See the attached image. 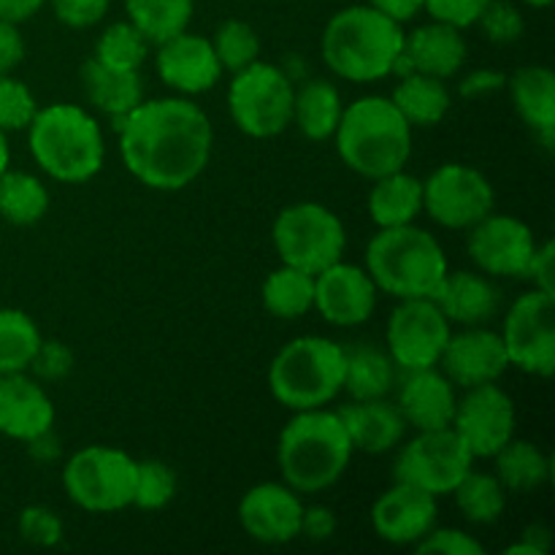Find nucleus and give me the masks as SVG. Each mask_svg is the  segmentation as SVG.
<instances>
[{"instance_id":"obj_47","label":"nucleus","mask_w":555,"mask_h":555,"mask_svg":"<svg viewBox=\"0 0 555 555\" xmlns=\"http://www.w3.org/2000/svg\"><path fill=\"white\" fill-rule=\"evenodd\" d=\"M49 3H52L54 16L65 27L85 30V27L98 25L106 16L112 0H49Z\"/></svg>"},{"instance_id":"obj_42","label":"nucleus","mask_w":555,"mask_h":555,"mask_svg":"<svg viewBox=\"0 0 555 555\" xmlns=\"http://www.w3.org/2000/svg\"><path fill=\"white\" fill-rule=\"evenodd\" d=\"M38 112L36 95L25 81L14 79L11 74H0V128L5 133L11 130H27Z\"/></svg>"},{"instance_id":"obj_21","label":"nucleus","mask_w":555,"mask_h":555,"mask_svg":"<svg viewBox=\"0 0 555 555\" xmlns=\"http://www.w3.org/2000/svg\"><path fill=\"white\" fill-rule=\"evenodd\" d=\"M437 496L393 482L372 507V529L388 545H417L437 526Z\"/></svg>"},{"instance_id":"obj_57","label":"nucleus","mask_w":555,"mask_h":555,"mask_svg":"<svg viewBox=\"0 0 555 555\" xmlns=\"http://www.w3.org/2000/svg\"><path fill=\"white\" fill-rule=\"evenodd\" d=\"M524 3L531 9H547V5H553V0H524Z\"/></svg>"},{"instance_id":"obj_18","label":"nucleus","mask_w":555,"mask_h":555,"mask_svg":"<svg viewBox=\"0 0 555 555\" xmlns=\"http://www.w3.org/2000/svg\"><path fill=\"white\" fill-rule=\"evenodd\" d=\"M304 504L285 482H258L238 502V524L260 545H287L301 537Z\"/></svg>"},{"instance_id":"obj_40","label":"nucleus","mask_w":555,"mask_h":555,"mask_svg":"<svg viewBox=\"0 0 555 555\" xmlns=\"http://www.w3.org/2000/svg\"><path fill=\"white\" fill-rule=\"evenodd\" d=\"M211 47H215L217 60H220L222 70H236L247 68L255 60L260 57V38L258 33L253 30V25L242 20H225L215 30V38H211Z\"/></svg>"},{"instance_id":"obj_50","label":"nucleus","mask_w":555,"mask_h":555,"mask_svg":"<svg viewBox=\"0 0 555 555\" xmlns=\"http://www.w3.org/2000/svg\"><path fill=\"white\" fill-rule=\"evenodd\" d=\"M336 515L331 507L314 504V507H304L301 515V537L309 542H325L336 534Z\"/></svg>"},{"instance_id":"obj_4","label":"nucleus","mask_w":555,"mask_h":555,"mask_svg":"<svg viewBox=\"0 0 555 555\" xmlns=\"http://www.w3.org/2000/svg\"><path fill=\"white\" fill-rule=\"evenodd\" d=\"M27 146L43 173L63 184H85L101 173L106 141L98 119L74 103L38 108L27 125Z\"/></svg>"},{"instance_id":"obj_26","label":"nucleus","mask_w":555,"mask_h":555,"mask_svg":"<svg viewBox=\"0 0 555 555\" xmlns=\"http://www.w3.org/2000/svg\"><path fill=\"white\" fill-rule=\"evenodd\" d=\"M339 417L345 423L352 450H361L369 455H383L399 448L406 431L399 406L388 404L385 399L352 401V404L341 406Z\"/></svg>"},{"instance_id":"obj_30","label":"nucleus","mask_w":555,"mask_h":555,"mask_svg":"<svg viewBox=\"0 0 555 555\" xmlns=\"http://www.w3.org/2000/svg\"><path fill=\"white\" fill-rule=\"evenodd\" d=\"M393 106L399 108L401 117L412 125V128H431L448 117L453 98H450L444 79L428 74H406L399 76L393 95H390Z\"/></svg>"},{"instance_id":"obj_19","label":"nucleus","mask_w":555,"mask_h":555,"mask_svg":"<svg viewBox=\"0 0 555 555\" xmlns=\"http://www.w3.org/2000/svg\"><path fill=\"white\" fill-rule=\"evenodd\" d=\"M439 369L459 388L499 383L509 369L502 334L482 325H466L461 334H450Z\"/></svg>"},{"instance_id":"obj_55","label":"nucleus","mask_w":555,"mask_h":555,"mask_svg":"<svg viewBox=\"0 0 555 555\" xmlns=\"http://www.w3.org/2000/svg\"><path fill=\"white\" fill-rule=\"evenodd\" d=\"M47 0H0V20L22 25L43 9Z\"/></svg>"},{"instance_id":"obj_20","label":"nucleus","mask_w":555,"mask_h":555,"mask_svg":"<svg viewBox=\"0 0 555 555\" xmlns=\"http://www.w3.org/2000/svg\"><path fill=\"white\" fill-rule=\"evenodd\" d=\"M155 68L163 85L184 98L209 92L222 76V65L209 38L188 30L157 43Z\"/></svg>"},{"instance_id":"obj_43","label":"nucleus","mask_w":555,"mask_h":555,"mask_svg":"<svg viewBox=\"0 0 555 555\" xmlns=\"http://www.w3.org/2000/svg\"><path fill=\"white\" fill-rule=\"evenodd\" d=\"M477 25L491 43H515L526 30L524 14L509 0H488Z\"/></svg>"},{"instance_id":"obj_33","label":"nucleus","mask_w":555,"mask_h":555,"mask_svg":"<svg viewBox=\"0 0 555 555\" xmlns=\"http://www.w3.org/2000/svg\"><path fill=\"white\" fill-rule=\"evenodd\" d=\"M496 480L507 493H531L551 480V459L526 439H509L496 455Z\"/></svg>"},{"instance_id":"obj_29","label":"nucleus","mask_w":555,"mask_h":555,"mask_svg":"<svg viewBox=\"0 0 555 555\" xmlns=\"http://www.w3.org/2000/svg\"><path fill=\"white\" fill-rule=\"evenodd\" d=\"M369 193V217L377 228L410 225L423 211V182L404 168L385 177L372 179Z\"/></svg>"},{"instance_id":"obj_11","label":"nucleus","mask_w":555,"mask_h":555,"mask_svg":"<svg viewBox=\"0 0 555 555\" xmlns=\"http://www.w3.org/2000/svg\"><path fill=\"white\" fill-rule=\"evenodd\" d=\"M475 459L464 448L453 428L437 431H417L415 439L399 450L393 466V480L406 482L412 488L431 493V496H450Z\"/></svg>"},{"instance_id":"obj_39","label":"nucleus","mask_w":555,"mask_h":555,"mask_svg":"<svg viewBox=\"0 0 555 555\" xmlns=\"http://www.w3.org/2000/svg\"><path fill=\"white\" fill-rule=\"evenodd\" d=\"M150 54V41L130 22H114L95 43V60L114 70H139Z\"/></svg>"},{"instance_id":"obj_1","label":"nucleus","mask_w":555,"mask_h":555,"mask_svg":"<svg viewBox=\"0 0 555 555\" xmlns=\"http://www.w3.org/2000/svg\"><path fill=\"white\" fill-rule=\"evenodd\" d=\"M114 128L125 168L150 190L177 193L209 166L215 128L204 108L184 95L141 101Z\"/></svg>"},{"instance_id":"obj_51","label":"nucleus","mask_w":555,"mask_h":555,"mask_svg":"<svg viewBox=\"0 0 555 555\" xmlns=\"http://www.w3.org/2000/svg\"><path fill=\"white\" fill-rule=\"evenodd\" d=\"M507 87V76L502 70H491V68H477L469 70V74L461 79L459 92L464 98H482L491 95V92H499Z\"/></svg>"},{"instance_id":"obj_37","label":"nucleus","mask_w":555,"mask_h":555,"mask_svg":"<svg viewBox=\"0 0 555 555\" xmlns=\"http://www.w3.org/2000/svg\"><path fill=\"white\" fill-rule=\"evenodd\" d=\"M453 496L461 515L475 526L496 524L507 507V491L496 480V475H488V472H466L464 480L455 486Z\"/></svg>"},{"instance_id":"obj_31","label":"nucleus","mask_w":555,"mask_h":555,"mask_svg":"<svg viewBox=\"0 0 555 555\" xmlns=\"http://www.w3.org/2000/svg\"><path fill=\"white\" fill-rule=\"evenodd\" d=\"M345 103L339 90L325 79H312L293 98V122L309 141L334 139Z\"/></svg>"},{"instance_id":"obj_7","label":"nucleus","mask_w":555,"mask_h":555,"mask_svg":"<svg viewBox=\"0 0 555 555\" xmlns=\"http://www.w3.org/2000/svg\"><path fill=\"white\" fill-rule=\"evenodd\" d=\"M345 388V347L325 336L287 341L269 366V390L291 412L328 406Z\"/></svg>"},{"instance_id":"obj_10","label":"nucleus","mask_w":555,"mask_h":555,"mask_svg":"<svg viewBox=\"0 0 555 555\" xmlns=\"http://www.w3.org/2000/svg\"><path fill=\"white\" fill-rule=\"evenodd\" d=\"M139 461L108 444H90L68 459L63 488L85 513H119L133 504Z\"/></svg>"},{"instance_id":"obj_49","label":"nucleus","mask_w":555,"mask_h":555,"mask_svg":"<svg viewBox=\"0 0 555 555\" xmlns=\"http://www.w3.org/2000/svg\"><path fill=\"white\" fill-rule=\"evenodd\" d=\"M553 255H555V244L545 242L537 244L534 255H531L529 266H526V274L531 282H534L537 291L551 293L555 296V276H553Z\"/></svg>"},{"instance_id":"obj_12","label":"nucleus","mask_w":555,"mask_h":555,"mask_svg":"<svg viewBox=\"0 0 555 555\" xmlns=\"http://www.w3.org/2000/svg\"><path fill=\"white\" fill-rule=\"evenodd\" d=\"M496 206L493 184L482 171L466 163H444L423 182V211L437 225L469 231Z\"/></svg>"},{"instance_id":"obj_5","label":"nucleus","mask_w":555,"mask_h":555,"mask_svg":"<svg viewBox=\"0 0 555 555\" xmlns=\"http://www.w3.org/2000/svg\"><path fill=\"white\" fill-rule=\"evenodd\" d=\"M334 141L350 171L379 179L410 163L412 125L401 117L390 98L366 95L345 106Z\"/></svg>"},{"instance_id":"obj_17","label":"nucleus","mask_w":555,"mask_h":555,"mask_svg":"<svg viewBox=\"0 0 555 555\" xmlns=\"http://www.w3.org/2000/svg\"><path fill=\"white\" fill-rule=\"evenodd\" d=\"M377 285L366 269L336 260L314 274V309L336 328L363 325L377 309Z\"/></svg>"},{"instance_id":"obj_41","label":"nucleus","mask_w":555,"mask_h":555,"mask_svg":"<svg viewBox=\"0 0 555 555\" xmlns=\"http://www.w3.org/2000/svg\"><path fill=\"white\" fill-rule=\"evenodd\" d=\"M177 496V472L163 461H139L135 466V491L133 507L155 513V509L168 507Z\"/></svg>"},{"instance_id":"obj_13","label":"nucleus","mask_w":555,"mask_h":555,"mask_svg":"<svg viewBox=\"0 0 555 555\" xmlns=\"http://www.w3.org/2000/svg\"><path fill=\"white\" fill-rule=\"evenodd\" d=\"M509 366L547 379L555 369V296L529 291L509 307L502 325Z\"/></svg>"},{"instance_id":"obj_23","label":"nucleus","mask_w":555,"mask_h":555,"mask_svg":"<svg viewBox=\"0 0 555 555\" xmlns=\"http://www.w3.org/2000/svg\"><path fill=\"white\" fill-rule=\"evenodd\" d=\"M466 63V41L459 27L444 22H428L404 33V49L393 65L396 76L428 74L437 79H450Z\"/></svg>"},{"instance_id":"obj_9","label":"nucleus","mask_w":555,"mask_h":555,"mask_svg":"<svg viewBox=\"0 0 555 555\" xmlns=\"http://www.w3.org/2000/svg\"><path fill=\"white\" fill-rule=\"evenodd\" d=\"M271 238L282 263L307 274H320L331 263L341 260L347 247L345 222L328 206L314 201L285 206L276 215Z\"/></svg>"},{"instance_id":"obj_56","label":"nucleus","mask_w":555,"mask_h":555,"mask_svg":"<svg viewBox=\"0 0 555 555\" xmlns=\"http://www.w3.org/2000/svg\"><path fill=\"white\" fill-rule=\"evenodd\" d=\"M11 163V146H9V135H5V130L0 128V173L9 168Z\"/></svg>"},{"instance_id":"obj_3","label":"nucleus","mask_w":555,"mask_h":555,"mask_svg":"<svg viewBox=\"0 0 555 555\" xmlns=\"http://www.w3.org/2000/svg\"><path fill=\"white\" fill-rule=\"evenodd\" d=\"M352 442L339 412L328 406L293 412L280 434L276 461L285 486L296 493H320L341 480L352 461Z\"/></svg>"},{"instance_id":"obj_14","label":"nucleus","mask_w":555,"mask_h":555,"mask_svg":"<svg viewBox=\"0 0 555 555\" xmlns=\"http://www.w3.org/2000/svg\"><path fill=\"white\" fill-rule=\"evenodd\" d=\"M450 320L431 298H401L388 320V356L401 372L439 366L448 347Z\"/></svg>"},{"instance_id":"obj_44","label":"nucleus","mask_w":555,"mask_h":555,"mask_svg":"<svg viewBox=\"0 0 555 555\" xmlns=\"http://www.w3.org/2000/svg\"><path fill=\"white\" fill-rule=\"evenodd\" d=\"M20 534L33 547H54L63 542V520L43 504H30L20 515Z\"/></svg>"},{"instance_id":"obj_48","label":"nucleus","mask_w":555,"mask_h":555,"mask_svg":"<svg viewBox=\"0 0 555 555\" xmlns=\"http://www.w3.org/2000/svg\"><path fill=\"white\" fill-rule=\"evenodd\" d=\"M70 366H74V356L60 341H41L30 363V369H36L41 379H63L70 372Z\"/></svg>"},{"instance_id":"obj_25","label":"nucleus","mask_w":555,"mask_h":555,"mask_svg":"<svg viewBox=\"0 0 555 555\" xmlns=\"http://www.w3.org/2000/svg\"><path fill=\"white\" fill-rule=\"evenodd\" d=\"M431 301L450 323L486 325L502 307V291L477 271H448Z\"/></svg>"},{"instance_id":"obj_45","label":"nucleus","mask_w":555,"mask_h":555,"mask_svg":"<svg viewBox=\"0 0 555 555\" xmlns=\"http://www.w3.org/2000/svg\"><path fill=\"white\" fill-rule=\"evenodd\" d=\"M417 553H442V555H482L486 547L475 540L472 534L461 529H437L434 526L421 542H417Z\"/></svg>"},{"instance_id":"obj_6","label":"nucleus","mask_w":555,"mask_h":555,"mask_svg":"<svg viewBox=\"0 0 555 555\" xmlns=\"http://www.w3.org/2000/svg\"><path fill=\"white\" fill-rule=\"evenodd\" d=\"M366 271L393 298H431L448 274V255L434 233L415 222L379 228L366 247Z\"/></svg>"},{"instance_id":"obj_35","label":"nucleus","mask_w":555,"mask_h":555,"mask_svg":"<svg viewBox=\"0 0 555 555\" xmlns=\"http://www.w3.org/2000/svg\"><path fill=\"white\" fill-rule=\"evenodd\" d=\"M49 211V193L43 182L33 173L11 171L0 173V217L11 225H36Z\"/></svg>"},{"instance_id":"obj_34","label":"nucleus","mask_w":555,"mask_h":555,"mask_svg":"<svg viewBox=\"0 0 555 555\" xmlns=\"http://www.w3.org/2000/svg\"><path fill=\"white\" fill-rule=\"evenodd\" d=\"M260 298H263V309L271 318H304L309 309H314V274L282 263L263 280Z\"/></svg>"},{"instance_id":"obj_15","label":"nucleus","mask_w":555,"mask_h":555,"mask_svg":"<svg viewBox=\"0 0 555 555\" xmlns=\"http://www.w3.org/2000/svg\"><path fill=\"white\" fill-rule=\"evenodd\" d=\"M515 404L496 383L466 388L464 399L455 401L450 428L464 442L472 459H493L515 437Z\"/></svg>"},{"instance_id":"obj_28","label":"nucleus","mask_w":555,"mask_h":555,"mask_svg":"<svg viewBox=\"0 0 555 555\" xmlns=\"http://www.w3.org/2000/svg\"><path fill=\"white\" fill-rule=\"evenodd\" d=\"M81 81H85V92L92 106L112 117V122L125 119L144 101L139 70H114L90 57L81 65Z\"/></svg>"},{"instance_id":"obj_53","label":"nucleus","mask_w":555,"mask_h":555,"mask_svg":"<svg viewBox=\"0 0 555 555\" xmlns=\"http://www.w3.org/2000/svg\"><path fill=\"white\" fill-rule=\"evenodd\" d=\"M507 555H547L551 553V531L545 529V526H529V529L524 531V537H520V542H515V545H509Z\"/></svg>"},{"instance_id":"obj_8","label":"nucleus","mask_w":555,"mask_h":555,"mask_svg":"<svg viewBox=\"0 0 555 555\" xmlns=\"http://www.w3.org/2000/svg\"><path fill=\"white\" fill-rule=\"evenodd\" d=\"M293 87L291 76L276 65L255 60L236 70L228 87V112L233 125L249 139H274L293 125Z\"/></svg>"},{"instance_id":"obj_52","label":"nucleus","mask_w":555,"mask_h":555,"mask_svg":"<svg viewBox=\"0 0 555 555\" xmlns=\"http://www.w3.org/2000/svg\"><path fill=\"white\" fill-rule=\"evenodd\" d=\"M25 60V38L20 25L0 20V74H11Z\"/></svg>"},{"instance_id":"obj_16","label":"nucleus","mask_w":555,"mask_h":555,"mask_svg":"<svg viewBox=\"0 0 555 555\" xmlns=\"http://www.w3.org/2000/svg\"><path fill=\"white\" fill-rule=\"evenodd\" d=\"M469 258L482 274L524 276L537 242L524 220L509 215H488L469 228Z\"/></svg>"},{"instance_id":"obj_24","label":"nucleus","mask_w":555,"mask_h":555,"mask_svg":"<svg viewBox=\"0 0 555 555\" xmlns=\"http://www.w3.org/2000/svg\"><path fill=\"white\" fill-rule=\"evenodd\" d=\"M52 426L54 404L47 390L25 372L0 374V434L30 444Z\"/></svg>"},{"instance_id":"obj_54","label":"nucleus","mask_w":555,"mask_h":555,"mask_svg":"<svg viewBox=\"0 0 555 555\" xmlns=\"http://www.w3.org/2000/svg\"><path fill=\"white\" fill-rule=\"evenodd\" d=\"M369 5L383 11L385 16L396 20L399 25L415 20V16L423 11V0H369Z\"/></svg>"},{"instance_id":"obj_46","label":"nucleus","mask_w":555,"mask_h":555,"mask_svg":"<svg viewBox=\"0 0 555 555\" xmlns=\"http://www.w3.org/2000/svg\"><path fill=\"white\" fill-rule=\"evenodd\" d=\"M486 5L488 0H423V11H428L434 22H444L459 30L477 25Z\"/></svg>"},{"instance_id":"obj_32","label":"nucleus","mask_w":555,"mask_h":555,"mask_svg":"<svg viewBox=\"0 0 555 555\" xmlns=\"http://www.w3.org/2000/svg\"><path fill=\"white\" fill-rule=\"evenodd\" d=\"M396 363L388 350L361 345L345 350V388L352 401L385 399L396 388Z\"/></svg>"},{"instance_id":"obj_38","label":"nucleus","mask_w":555,"mask_h":555,"mask_svg":"<svg viewBox=\"0 0 555 555\" xmlns=\"http://www.w3.org/2000/svg\"><path fill=\"white\" fill-rule=\"evenodd\" d=\"M41 341V331L30 314L0 307V374L27 372Z\"/></svg>"},{"instance_id":"obj_27","label":"nucleus","mask_w":555,"mask_h":555,"mask_svg":"<svg viewBox=\"0 0 555 555\" xmlns=\"http://www.w3.org/2000/svg\"><path fill=\"white\" fill-rule=\"evenodd\" d=\"M509 98L518 117L553 150L555 139V74L545 65H526L507 76Z\"/></svg>"},{"instance_id":"obj_2","label":"nucleus","mask_w":555,"mask_h":555,"mask_svg":"<svg viewBox=\"0 0 555 555\" xmlns=\"http://www.w3.org/2000/svg\"><path fill=\"white\" fill-rule=\"evenodd\" d=\"M401 49L404 27L369 3L336 11L320 41L331 74L352 85H372L393 74Z\"/></svg>"},{"instance_id":"obj_22","label":"nucleus","mask_w":555,"mask_h":555,"mask_svg":"<svg viewBox=\"0 0 555 555\" xmlns=\"http://www.w3.org/2000/svg\"><path fill=\"white\" fill-rule=\"evenodd\" d=\"M399 383V406L406 428L415 431H437L450 428L455 412V385L444 377L439 366L428 369H406Z\"/></svg>"},{"instance_id":"obj_36","label":"nucleus","mask_w":555,"mask_h":555,"mask_svg":"<svg viewBox=\"0 0 555 555\" xmlns=\"http://www.w3.org/2000/svg\"><path fill=\"white\" fill-rule=\"evenodd\" d=\"M193 9V0H125L128 22L155 47L188 30Z\"/></svg>"}]
</instances>
